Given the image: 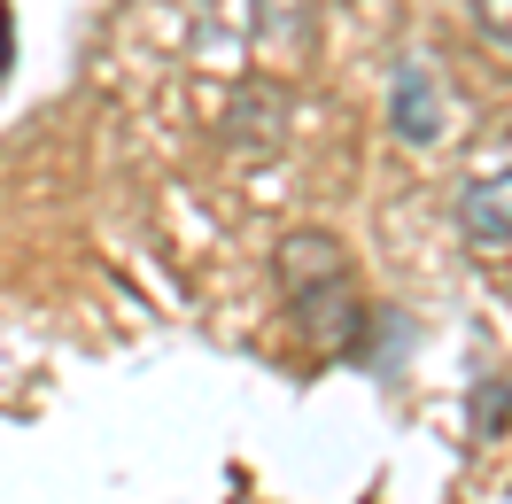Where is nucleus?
Here are the masks:
<instances>
[{
    "label": "nucleus",
    "instance_id": "f257e3e1",
    "mask_svg": "<svg viewBox=\"0 0 512 504\" xmlns=\"http://www.w3.org/2000/svg\"><path fill=\"white\" fill-rule=\"evenodd\" d=\"M280 295H288V311L319 334L326 349H350L357 326H365V303H357V272L342 241L334 233H288L280 241Z\"/></svg>",
    "mask_w": 512,
    "mask_h": 504
},
{
    "label": "nucleus",
    "instance_id": "f03ea898",
    "mask_svg": "<svg viewBox=\"0 0 512 504\" xmlns=\"http://www.w3.org/2000/svg\"><path fill=\"white\" fill-rule=\"evenodd\" d=\"M388 132L404 140V148H427V140H443V86L427 78L419 55L388 70Z\"/></svg>",
    "mask_w": 512,
    "mask_h": 504
},
{
    "label": "nucleus",
    "instance_id": "7ed1b4c3",
    "mask_svg": "<svg viewBox=\"0 0 512 504\" xmlns=\"http://www.w3.org/2000/svg\"><path fill=\"white\" fill-rule=\"evenodd\" d=\"M458 233L474 249H512V171H481L458 187Z\"/></svg>",
    "mask_w": 512,
    "mask_h": 504
},
{
    "label": "nucleus",
    "instance_id": "20e7f679",
    "mask_svg": "<svg viewBox=\"0 0 512 504\" xmlns=\"http://www.w3.org/2000/svg\"><path fill=\"white\" fill-rule=\"evenodd\" d=\"M512 427V380H481L474 388V435L489 442V435H505Z\"/></svg>",
    "mask_w": 512,
    "mask_h": 504
},
{
    "label": "nucleus",
    "instance_id": "39448f33",
    "mask_svg": "<svg viewBox=\"0 0 512 504\" xmlns=\"http://www.w3.org/2000/svg\"><path fill=\"white\" fill-rule=\"evenodd\" d=\"M474 24L497 39V47H512V0H474Z\"/></svg>",
    "mask_w": 512,
    "mask_h": 504
}]
</instances>
